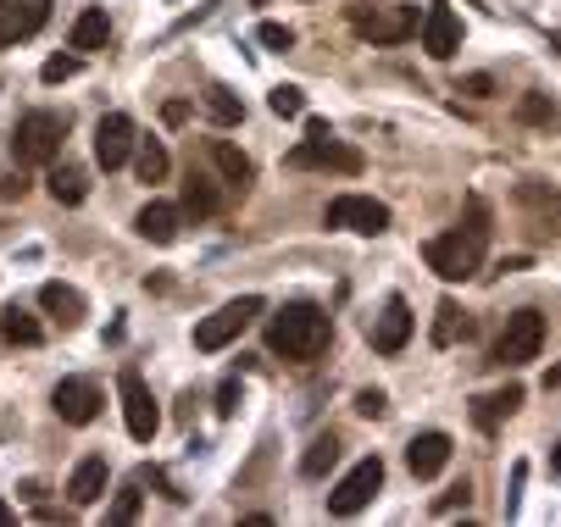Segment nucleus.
<instances>
[{"label": "nucleus", "instance_id": "1", "mask_svg": "<svg viewBox=\"0 0 561 527\" xmlns=\"http://www.w3.org/2000/svg\"><path fill=\"white\" fill-rule=\"evenodd\" d=\"M267 350L284 356V361H317L329 350V311L311 306V300H290L267 322Z\"/></svg>", "mask_w": 561, "mask_h": 527}, {"label": "nucleus", "instance_id": "2", "mask_svg": "<svg viewBox=\"0 0 561 527\" xmlns=\"http://www.w3.org/2000/svg\"><path fill=\"white\" fill-rule=\"evenodd\" d=\"M62 139H67V112H28L12 133V156L17 167H51L62 156Z\"/></svg>", "mask_w": 561, "mask_h": 527}, {"label": "nucleus", "instance_id": "3", "mask_svg": "<svg viewBox=\"0 0 561 527\" xmlns=\"http://www.w3.org/2000/svg\"><path fill=\"white\" fill-rule=\"evenodd\" d=\"M423 261L445 283H467V278H479V267H484V239L450 228V233H439V239H429V245H423Z\"/></svg>", "mask_w": 561, "mask_h": 527}, {"label": "nucleus", "instance_id": "4", "mask_svg": "<svg viewBox=\"0 0 561 527\" xmlns=\"http://www.w3.org/2000/svg\"><path fill=\"white\" fill-rule=\"evenodd\" d=\"M262 311H267V306H262V295H240V300L217 306L212 317H201V322H195V350H201V356H212V350L233 345V339H240V333H245Z\"/></svg>", "mask_w": 561, "mask_h": 527}, {"label": "nucleus", "instance_id": "5", "mask_svg": "<svg viewBox=\"0 0 561 527\" xmlns=\"http://www.w3.org/2000/svg\"><path fill=\"white\" fill-rule=\"evenodd\" d=\"M539 350H545V317H539L534 306H523V311L506 317L489 361H495V367H528V361H539Z\"/></svg>", "mask_w": 561, "mask_h": 527}, {"label": "nucleus", "instance_id": "6", "mask_svg": "<svg viewBox=\"0 0 561 527\" xmlns=\"http://www.w3.org/2000/svg\"><path fill=\"white\" fill-rule=\"evenodd\" d=\"M284 167H295V172H345V178H356L361 172V151L356 145H345V139H301V145L284 156Z\"/></svg>", "mask_w": 561, "mask_h": 527}, {"label": "nucleus", "instance_id": "7", "mask_svg": "<svg viewBox=\"0 0 561 527\" xmlns=\"http://www.w3.org/2000/svg\"><path fill=\"white\" fill-rule=\"evenodd\" d=\"M379 489H384V461H379V455H361V461L340 477V484H334L329 516H356V511H367Z\"/></svg>", "mask_w": 561, "mask_h": 527}, {"label": "nucleus", "instance_id": "8", "mask_svg": "<svg viewBox=\"0 0 561 527\" xmlns=\"http://www.w3.org/2000/svg\"><path fill=\"white\" fill-rule=\"evenodd\" d=\"M117 395H123V422H128V434H133L139 445H151L156 427H162V411H156L151 383L139 377L133 367H123V372H117Z\"/></svg>", "mask_w": 561, "mask_h": 527}, {"label": "nucleus", "instance_id": "9", "mask_svg": "<svg viewBox=\"0 0 561 527\" xmlns=\"http://www.w3.org/2000/svg\"><path fill=\"white\" fill-rule=\"evenodd\" d=\"M350 28L361 34V39H372V44H406L417 28H423V23H417V7H356L350 12Z\"/></svg>", "mask_w": 561, "mask_h": 527}, {"label": "nucleus", "instance_id": "10", "mask_svg": "<svg viewBox=\"0 0 561 527\" xmlns=\"http://www.w3.org/2000/svg\"><path fill=\"white\" fill-rule=\"evenodd\" d=\"M322 222L329 228H345V233H384L390 228V206L384 201H372V195H340L329 201V211H322Z\"/></svg>", "mask_w": 561, "mask_h": 527}, {"label": "nucleus", "instance_id": "11", "mask_svg": "<svg viewBox=\"0 0 561 527\" xmlns=\"http://www.w3.org/2000/svg\"><path fill=\"white\" fill-rule=\"evenodd\" d=\"M51 406H56V416H62V422L89 427V422L101 416V406H106V400H101V389H95L89 377H62L56 389H51Z\"/></svg>", "mask_w": 561, "mask_h": 527}, {"label": "nucleus", "instance_id": "12", "mask_svg": "<svg viewBox=\"0 0 561 527\" xmlns=\"http://www.w3.org/2000/svg\"><path fill=\"white\" fill-rule=\"evenodd\" d=\"M51 23V0H7L0 7V51H12L17 39H34Z\"/></svg>", "mask_w": 561, "mask_h": 527}, {"label": "nucleus", "instance_id": "13", "mask_svg": "<svg viewBox=\"0 0 561 527\" xmlns=\"http://www.w3.org/2000/svg\"><path fill=\"white\" fill-rule=\"evenodd\" d=\"M128 156H133V117L106 112V117L95 123V162H101L106 172H117Z\"/></svg>", "mask_w": 561, "mask_h": 527}, {"label": "nucleus", "instance_id": "14", "mask_svg": "<svg viewBox=\"0 0 561 527\" xmlns=\"http://www.w3.org/2000/svg\"><path fill=\"white\" fill-rule=\"evenodd\" d=\"M423 51H429L434 62H450V56L461 51V23H456V12H450V0H434V7L423 12Z\"/></svg>", "mask_w": 561, "mask_h": 527}, {"label": "nucleus", "instance_id": "15", "mask_svg": "<svg viewBox=\"0 0 561 527\" xmlns=\"http://www.w3.org/2000/svg\"><path fill=\"white\" fill-rule=\"evenodd\" d=\"M406 339H411V306L395 295V300L379 311V322H372V350H379V356H400Z\"/></svg>", "mask_w": 561, "mask_h": 527}, {"label": "nucleus", "instance_id": "16", "mask_svg": "<svg viewBox=\"0 0 561 527\" xmlns=\"http://www.w3.org/2000/svg\"><path fill=\"white\" fill-rule=\"evenodd\" d=\"M445 461H450V434H417V439L406 445V466H411V477H439Z\"/></svg>", "mask_w": 561, "mask_h": 527}, {"label": "nucleus", "instance_id": "17", "mask_svg": "<svg viewBox=\"0 0 561 527\" xmlns=\"http://www.w3.org/2000/svg\"><path fill=\"white\" fill-rule=\"evenodd\" d=\"M106 494V455H84L67 477V500L73 505H95Z\"/></svg>", "mask_w": 561, "mask_h": 527}, {"label": "nucleus", "instance_id": "18", "mask_svg": "<svg viewBox=\"0 0 561 527\" xmlns=\"http://www.w3.org/2000/svg\"><path fill=\"white\" fill-rule=\"evenodd\" d=\"M518 406H523L518 383H506V389H495V395H479V400H473V427H479V434H495V427L518 411Z\"/></svg>", "mask_w": 561, "mask_h": 527}, {"label": "nucleus", "instance_id": "19", "mask_svg": "<svg viewBox=\"0 0 561 527\" xmlns=\"http://www.w3.org/2000/svg\"><path fill=\"white\" fill-rule=\"evenodd\" d=\"M133 228H139V239H151V245H173L178 228H183V211L167 206V201H151L145 211L133 217Z\"/></svg>", "mask_w": 561, "mask_h": 527}, {"label": "nucleus", "instance_id": "20", "mask_svg": "<svg viewBox=\"0 0 561 527\" xmlns=\"http://www.w3.org/2000/svg\"><path fill=\"white\" fill-rule=\"evenodd\" d=\"M206 156H212V167L222 172V183L233 189V195H245V183L256 178V167H251V156H245V151H233V145H228V139H212V145H206Z\"/></svg>", "mask_w": 561, "mask_h": 527}, {"label": "nucleus", "instance_id": "21", "mask_svg": "<svg viewBox=\"0 0 561 527\" xmlns=\"http://www.w3.org/2000/svg\"><path fill=\"white\" fill-rule=\"evenodd\" d=\"M39 306L51 311L62 327H78V322L89 317V306H84V295L73 290V283H44V290H39Z\"/></svg>", "mask_w": 561, "mask_h": 527}, {"label": "nucleus", "instance_id": "22", "mask_svg": "<svg viewBox=\"0 0 561 527\" xmlns=\"http://www.w3.org/2000/svg\"><path fill=\"white\" fill-rule=\"evenodd\" d=\"M228 201H222V189L212 183V178H190V183H183V217H195V222H206V217H217Z\"/></svg>", "mask_w": 561, "mask_h": 527}, {"label": "nucleus", "instance_id": "23", "mask_svg": "<svg viewBox=\"0 0 561 527\" xmlns=\"http://www.w3.org/2000/svg\"><path fill=\"white\" fill-rule=\"evenodd\" d=\"M106 34H112L106 12H101V7H89V12H78V17H73L67 44H73V51H106Z\"/></svg>", "mask_w": 561, "mask_h": 527}, {"label": "nucleus", "instance_id": "24", "mask_svg": "<svg viewBox=\"0 0 561 527\" xmlns=\"http://www.w3.org/2000/svg\"><path fill=\"white\" fill-rule=\"evenodd\" d=\"M44 183H51V201L56 206H84V195H89V178H84V167H56L51 162V178H44Z\"/></svg>", "mask_w": 561, "mask_h": 527}, {"label": "nucleus", "instance_id": "25", "mask_svg": "<svg viewBox=\"0 0 561 527\" xmlns=\"http://www.w3.org/2000/svg\"><path fill=\"white\" fill-rule=\"evenodd\" d=\"M467 333H473V322H467V311H461L456 300H439V311H434V333H429V339H434L439 350H450L456 339H467Z\"/></svg>", "mask_w": 561, "mask_h": 527}, {"label": "nucleus", "instance_id": "26", "mask_svg": "<svg viewBox=\"0 0 561 527\" xmlns=\"http://www.w3.org/2000/svg\"><path fill=\"white\" fill-rule=\"evenodd\" d=\"M167 151H162V139H133V172L139 183H162L167 178Z\"/></svg>", "mask_w": 561, "mask_h": 527}, {"label": "nucleus", "instance_id": "27", "mask_svg": "<svg viewBox=\"0 0 561 527\" xmlns=\"http://www.w3.org/2000/svg\"><path fill=\"white\" fill-rule=\"evenodd\" d=\"M0 333H7L12 345H23V350H34V345L44 339V327H39V322H34V317H28L17 300H12L7 311H0Z\"/></svg>", "mask_w": 561, "mask_h": 527}, {"label": "nucleus", "instance_id": "28", "mask_svg": "<svg viewBox=\"0 0 561 527\" xmlns=\"http://www.w3.org/2000/svg\"><path fill=\"white\" fill-rule=\"evenodd\" d=\"M334 461H340V439H334V434H317V439L306 445V455H301V472H306V477H329Z\"/></svg>", "mask_w": 561, "mask_h": 527}, {"label": "nucleus", "instance_id": "29", "mask_svg": "<svg viewBox=\"0 0 561 527\" xmlns=\"http://www.w3.org/2000/svg\"><path fill=\"white\" fill-rule=\"evenodd\" d=\"M206 112H212V123H217V128H233V123L245 117V106L233 101V89H222V83H212V89H206Z\"/></svg>", "mask_w": 561, "mask_h": 527}, {"label": "nucleus", "instance_id": "30", "mask_svg": "<svg viewBox=\"0 0 561 527\" xmlns=\"http://www.w3.org/2000/svg\"><path fill=\"white\" fill-rule=\"evenodd\" d=\"M489 201L484 195H467V206H461V233H473V239H484V245H489Z\"/></svg>", "mask_w": 561, "mask_h": 527}, {"label": "nucleus", "instance_id": "31", "mask_svg": "<svg viewBox=\"0 0 561 527\" xmlns=\"http://www.w3.org/2000/svg\"><path fill=\"white\" fill-rule=\"evenodd\" d=\"M139 505H145V494H139V484H123V489H117V500H112V511H106V522L128 527V522H139Z\"/></svg>", "mask_w": 561, "mask_h": 527}, {"label": "nucleus", "instance_id": "32", "mask_svg": "<svg viewBox=\"0 0 561 527\" xmlns=\"http://www.w3.org/2000/svg\"><path fill=\"white\" fill-rule=\"evenodd\" d=\"M267 106H272V117H306V94H301L295 83H278V89L267 94Z\"/></svg>", "mask_w": 561, "mask_h": 527}, {"label": "nucleus", "instance_id": "33", "mask_svg": "<svg viewBox=\"0 0 561 527\" xmlns=\"http://www.w3.org/2000/svg\"><path fill=\"white\" fill-rule=\"evenodd\" d=\"M78 67H84L78 56H51V62L39 67V78H44V83H67V78H78Z\"/></svg>", "mask_w": 561, "mask_h": 527}, {"label": "nucleus", "instance_id": "34", "mask_svg": "<svg viewBox=\"0 0 561 527\" xmlns=\"http://www.w3.org/2000/svg\"><path fill=\"white\" fill-rule=\"evenodd\" d=\"M256 39L267 44V51H290V44H295V28H284V23H262Z\"/></svg>", "mask_w": 561, "mask_h": 527}, {"label": "nucleus", "instance_id": "35", "mask_svg": "<svg viewBox=\"0 0 561 527\" xmlns=\"http://www.w3.org/2000/svg\"><path fill=\"white\" fill-rule=\"evenodd\" d=\"M384 411H390V400H384L379 389H361V395H356V416H367V422H379Z\"/></svg>", "mask_w": 561, "mask_h": 527}, {"label": "nucleus", "instance_id": "36", "mask_svg": "<svg viewBox=\"0 0 561 527\" xmlns=\"http://www.w3.org/2000/svg\"><path fill=\"white\" fill-rule=\"evenodd\" d=\"M240 411V377H222V389H217V416H233Z\"/></svg>", "mask_w": 561, "mask_h": 527}, {"label": "nucleus", "instance_id": "37", "mask_svg": "<svg viewBox=\"0 0 561 527\" xmlns=\"http://www.w3.org/2000/svg\"><path fill=\"white\" fill-rule=\"evenodd\" d=\"M523 123H550V94H528V101L518 106Z\"/></svg>", "mask_w": 561, "mask_h": 527}, {"label": "nucleus", "instance_id": "38", "mask_svg": "<svg viewBox=\"0 0 561 527\" xmlns=\"http://www.w3.org/2000/svg\"><path fill=\"white\" fill-rule=\"evenodd\" d=\"M467 500H473V489H467V484H456V489H445V494L434 500V511L445 516V511H456V505H467Z\"/></svg>", "mask_w": 561, "mask_h": 527}, {"label": "nucleus", "instance_id": "39", "mask_svg": "<svg viewBox=\"0 0 561 527\" xmlns=\"http://www.w3.org/2000/svg\"><path fill=\"white\" fill-rule=\"evenodd\" d=\"M523 477H528V466L518 461V466H511V500H506V516H518V494H523Z\"/></svg>", "mask_w": 561, "mask_h": 527}, {"label": "nucleus", "instance_id": "40", "mask_svg": "<svg viewBox=\"0 0 561 527\" xmlns=\"http://www.w3.org/2000/svg\"><path fill=\"white\" fill-rule=\"evenodd\" d=\"M461 94H479V101H484V94H495V78H489V73H473V78L461 83Z\"/></svg>", "mask_w": 561, "mask_h": 527}, {"label": "nucleus", "instance_id": "41", "mask_svg": "<svg viewBox=\"0 0 561 527\" xmlns=\"http://www.w3.org/2000/svg\"><path fill=\"white\" fill-rule=\"evenodd\" d=\"M162 123H167V128L190 123V101H167V106H162Z\"/></svg>", "mask_w": 561, "mask_h": 527}, {"label": "nucleus", "instance_id": "42", "mask_svg": "<svg viewBox=\"0 0 561 527\" xmlns=\"http://www.w3.org/2000/svg\"><path fill=\"white\" fill-rule=\"evenodd\" d=\"M334 128H329V117H306V139H329Z\"/></svg>", "mask_w": 561, "mask_h": 527}, {"label": "nucleus", "instance_id": "43", "mask_svg": "<svg viewBox=\"0 0 561 527\" xmlns=\"http://www.w3.org/2000/svg\"><path fill=\"white\" fill-rule=\"evenodd\" d=\"M550 466H556V477H561V445H556V450H550Z\"/></svg>", "mask_w": 561, "mask_h": 527}, {"label": "nucleus", "instance_id": "44", "mask_svg": "<svg viewBox=\"0 0 561 527\" xmlns=\"http://www.w3.org/2000/svg\"><path fill=\"white\" fill-rule=\"evenodd\" d=\"M7 522H12V511H7V505H0V527H7Z\"/></svg>", "mask_w": 561, "mask_h": 527}, {"label": "nucleus", "instance_id": "45", "mask_svg": "<svg viewBox=\"0 0 561 527\" xmlns=\"http://www.w3.org/2000/svg\"><path fill=\"white\" fill-rule=\"evenodd\" d=\"M251 7H267V0H251Z\"/></svg>", "mask_w": 561, "mask_h": 527}, {"label": "nucleus", "instance_id": "46", "mask_svg": "<svg viewBox=\"0 0 561 527\" xmlns=\"http://www.w3.org/2000/svg\"><path fill=\"white\" fill-rule=\"evenodd\" d=\"M0 7H7V0H0Z\"/></svg>", "mask_w": 561, "mask_h": 527}]
</instances>
